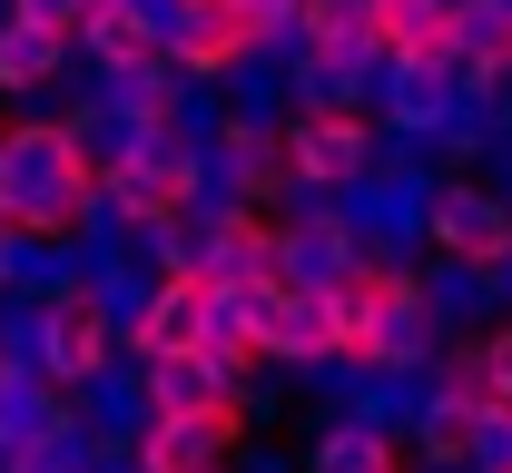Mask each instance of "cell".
<instances>
[{
    "instance_id": "cell-10",
    "label": "cell",
    "mask_w": 512,
    "mask_h": 473,
    "mask_svg": "<svg viewBox=\"0 0 512 473\" xmlns=\"http://www.w3.org/2000/svg\"><path fill=\"white\" fill-rule=\"evenodd\" d=\"M79 50L109 69V79L158 69V60H168V0H89V20H79Z\"/></svg>"
},
{
    "instance_id": "cell-2",
    "label": "cell",
    "mask_w": 512,
    "mask_h": 473,
    "mask_svg": "<svg viewBox=\"0 0 512 473\" xmlns=\"http://www.w3.org/2000/svg\"><path fill=\"white\" fill-rule=\"evenodd\" d=\"M197 198H207V148L188 129H138L99 158V207L119 217L128 237H168L188 227Z\"/></svg>"
},
{
    "instance_id": "cell-12",
    "label": "cell",
    "mask_w": 512,
    "mask_h": 473,
    "mask_svg": "<svg viewBox=\"0 0 512 473\" xmlns=\"http://www.w3.org/2000/svg\"><path fill=\"white\" fill-rule=\"evenodd\" d=\"M404 434H414V464H424V473H473L483 405H463V395H444V385H424L414 414H404Z\"/></svg>"
},
{
    "instance_id": "cell-18",
    "label": "cell",
    "mask_w": 512,
    "mask_h": 473,
    "mask_svg": "<svg viewBox=\"0 0 512 473\" xmlns=\"http://www.w3.org/2000/svg\"><path fill=\"white\" fill-rule=\"evenodd\" d=\"M0 286H10V237H0Z\"/></svg>"
},
{
    "instance_id": "cell-13",
    "label": "cell",
    "mask_w": 512,
    "mask_h": 473,
    "mask_svg": "<svg viewBox=\"0 0 512 473\" xmlns=\"http://www.w3.org/2000/svg\"><path fill=\"white\" fill-rule=\"evenodd\" d=\"M355 10H365L375 60H424V50L453 60V0H355ZM453 69H463V60H453Z\"/></svg>"
},
{
    "instance_id": "cell-4",
    "label": "cell",
    "mask_w": 512,
    "mask_h": 473,
    "mask_svg": "<svg viewBox=\"0 0 512 473\" xmlns=\"http://www.w3.org/2000/svg\"><path fill=\"white\" fill-rule=\"evenodd\" d=\"M217 326H227V296H217V276L197 257V227H168V267H158V286L119 316V355H138V365L207 355Z\"/></svg>"
},
{
    "instance_id": "cell-16",
    "label": "cell",
    "mask_w": 512,
    "mask_h": 473,
    "mask_svg": "<svg viewBox=\"0 0 512 473\" xmlns=\"http://www.w3.org/2000/svg\"><path fill=\"white\" fill-rule=\"evenodd\" d=\"M10 20H30V30H50L79 50V20H89V0H10Z\"/></svg>"
},
{
    "instance_id": "cell-8",
    "label": "cell",
    "mask_w": 512,
    "mask_h": 473,
    "mask_svg": "<svg viewBox=\"0 0 512 473\" xmlns=\"http://www.w3.org/2000/svg\"><path fill=\"white\" fill-rule=\"evenodd\" d=\"M40 355H50V385H99V375L119 365V316H109L99 276L50 286V306H40Z\"/></svg>"
},
{
    "instance_id": "cell-17",
    "label": "cell",
    "mask_w": 512,
    "mask_h": 473,
    "mask_svg": "<svg viewBox=\"0 0 512 473\" xmlns=\"http://www.w3.org/2000/svg\"><path fill=\"white\" fill-rule=\"evenodd\" d=\"M483 336V365H493V405H512V316L503 326H473Z\"/></svg>"
},
{
    "instance_id": "cell-5",
    "label": "cell",
    "mask_w": 512,
    "mask_h": 473,
    "mask_svg": "<svg viewBox=\"0 0 512 473\" xmlns=\"http://www.w3.org/2000/svg\"><path fill=\"white\" fill-rule=\"evenodd\" d=\"M237 444H247V395L217 385V395H197V405L148 414L138 444H128V473H227Z\"/></svg>"
},
{
    "instance_id": "cell-15",
    "label": "cell",
    "mask_w": 512,
    "mask_h": 473,
    "mask_svg": "<svg viewBox=\"0 0 512 473\" xmlns=\"http://www.w3.org/2000/svg\"><path fill=\"white\" fill-rule=\"evenodd\" d=\"M60 60H69V40L30 30V20H0V89H10V99H40V89H60Z\"/></svg>"
},
{
    "instance_id": "cell-3",
    "label": "cell",
    "mask_w": 512,
    "mask_h": 473,
    "mask_svg": "<svg viewBox=\"0 0 512 473\" xmlns=\"http://www.w3.org/2000/svg\"><path fill=\"white\" fill-rule=\"evenodd\" d=\"M276 129H286L296 188H316V198L375 188V168H384V109H365V89H296V109H286Z\"/></svg>"
},
{
    "instance_id": "cell-7",
    "label": "cell",
    "mask_w": 512,
    "mask_h": 473,
    "mask_svg": "<svg viewBox=\"0 0 512 473\" xmlns=\"http://www.w3.org/2000/svg\"><path fill=\"white\" fill-rule=\"evenodd\" d=\"M424 247L453 257V267L493 276L512 257V198L483 188V178H434V188H424Z\"/></svg>"
},
{
    "instance_id": "cell-11",
    "label": "cell",
    "mask_w": 512,
    "mask_h": 473,
    "mask_svg": "<svg viewBox=\"0 0 512 473\" xmlns=\"http://www.w3.org/2000/svg\"><path fill=\"white\" fill-rule=\"evenodd\" d=\"M306 473H424L414 464V434L394 424V414H335L316 444H306Z\"/></svg>"
},
{
    "instance_id": "cell-9",
    "label": "cell",
    "mask_w": 512,
    "mask_h": 473,
    "mask_svg": "<svg viewBox=\"0 0 512 473\" xmlns=\"http://www.w3.org/2000/svg\"><path fill=\"white\" fill-rule=\"evenodd\" d=\"M197 257H207L217 296H227L247 267H276V257H286V217H276L266 198H227V207L197 217Z\"/></svg>"
},
{
    "instance_id": "cell-1",
    "label": "cell",
    "mask_w": 512,
    "mask_h": 473,
    "mask_svg": "<svg viewBox=\"0 0 512 473\" xmlns=\"http://www.w3.org/2000/svg\"><path fill=\"white\" fill-rule=\"evenodd\" d=\"M99 119H10L0 129V237L69 247L99 217Z\"/></svg>"
},
{
    "instance_id": "cell-6",
    "label": "cell",
    "mask_w": 512,
    "mask_h": 473,
    "mask_svg": "<svg viewBox=\"0 0 512 473\" xmlns=\"http://www.w3.org/2000/svg\"><path fill=\"white\" fill-rule=\"evenodd\" d=\"M286 60H296V89H365L384 69L355 0H296L286 10Z\"/></svg>"
},
{
    "instance_id": "cell-14",
    "label": "cell",
    "mask_w": 512,
    "mask_h": 473,
    "mask_svg": "<svg viewBox=\"0 0 512 473\" xmlns=\"http://www.w3.org/2000/svg\"><path fill=\"white\" fill-rule=\"evenodd\" d=\"M453 60L463 89H512V0H453Z\"/></svg>"
}]
</instances>
